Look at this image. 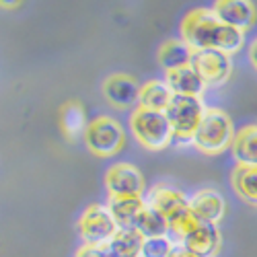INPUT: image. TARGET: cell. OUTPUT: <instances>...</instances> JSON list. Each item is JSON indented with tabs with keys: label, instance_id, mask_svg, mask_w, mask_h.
<instances>
[{
	"label": "cell",
	"instance_id": "obj_1",
	"mask_svg": "<svg viewBox=\"0 0 257 257\" xmlns=\"http://www.w3.org/2000/svg\"><path fill=\"white\" fill-rule=\"evenodd\" d=\"M181 41L194 50H220L224 54L239 52L245 44V33L224 25L214 15L212 9H196L189 11L181 21Z\"/></svg>",
	"mask_w": 257,
	"mask_h": 257
},
{
	"label": "cell",
	"instance_id": "obj_2",
	"mask_svg": "<svg viewBox=\"0 0 257 257\" xmlns=\"http://www.w3.org/2000/svg\"><path fill=\"white\" fill-rule=\"evenodd\" d=\"M234 134L237 132H234L232 119L226 111L218 109V107H206L191 144L204 155H220L226 148H230Z\"/></svg>",
	"mask_w": 257,
	"mask_h": 257
},
{
	"label": "cell",
	"instance_id": "obj_3",
	"mask_svg": "<svg viewBox=\"0 0 257 257\" xmlns=\"http://www.w3.org/2000/svg\"><path fill=\"white\" fill-rule=\"evenodd\" d=\"M206 105L202 97H185V95H173L169 107L165 109V115L173 130V142L179 146L191 144L196 136V130L204 117Z\"/></svg>",
	"mask_w": 257,
	"mask_h": 257
},
{
	"label": "cell",
	"instance_id": "obj_4",
	"mask_svg": "<svg viewBox=\"0 0 257 257\" xmlns=\"http://www.w3.org/2000/svg\"><path fill=\"white\" fill-rule=\"evenodd\" d=\"M130 130L148 151H163L173 142V130L163 111L134 107V111L130 113Z\"/></svg>",
	"mask_w": 257,
	"mask_h": 257
},
{
	"label": "cell",
	"instance_id": "obj_5",
	"mask_svg": "<svg viewBox=\"0 0 257 257\" xmlns=\"http://www.w3.org/2000/svg\"><path fill=\"white\" fill-rule=\"evenodd\" d=\"M82 140L93 155L107 159L121 151V146L125 142V132L117 119L109 115H99L89 121Z\"/></svg>",
	"mask_w": 257,
	"mask_h": 257
},
{
	"label": "cell",
	"instance_id": "obj_6",
	"mask_svg": "<svg viewBox=\"0 0 257 257\" xmlns=\"http://www.w3.org/2000/svg\"><path fill=\"white\" fill-rule=\"evenodd\" d=\"M78 232L84 245H107L117 232V224L107 206L93 204L82 212L78 220Z\"/></svg>",
	"mask_w": 257,
	"mask_h": 257
},
{
	"label": "cell",
	"instance_id": "obj_7",
	"mask_svg": "<svg viewBox=\"0 0 257 257\" xmlns=\"http://www.w3.org/2000/svg\"><path fill=\"white\" fill-rule=\"evenodd\" d=\"M191 68L198 72L206 87L224 84L232 72V60L220 50H200L191 54Z\"/></svg>",
	"mask_w": 257,
	"mask_h": 257
},
{
	"label": "cell",
	"instance_id": "obj_8",
	"mask_svg": "<svg viewBox=\"0 0 257 257\" xmlns=\"http://www.w3.org/2000/svg\"><path fill=\"white\" fill-rule=\"evenodd\" d=\"M144 200H146V206L153 208L155 212H159L167 222L189 210V198L181 189H177L173 185H167V183L155 185L144 196Z\"/></svg>",
	"mask_w": 257,
	"mask_h": 257
},
{
	"label": "cell",
	"instance_id": "obj_9",
	"mask_svg": "<svg viewBox=\"0 0 257 257\" xmlns=\"http://www.w3.org/2000/svg\"><path fill=\"white\" fill-rule=\"evenodd\" d=\"M105 185L109 196H144L142 173L127 163L113 165L105 175Z\"/></svg>",
	"mask_w": 257,
	"mask_h": 257
},
{
	"label": "cell",
	"instance_id": "obj_10",
	"mask_svg": "<svg viewBox=\"0 0 257 257\" xmlns=\"http://www.w3.org/2000/svg\"><path fill=\"white\" fill-rule=\"evenodd\" d=\"M103 95L107 103L117 109H130L134 105L138 107L140 84L130 74H111L103 82Z\"/></svg>",
	"mask_w": 257,
	"mask_h": 257
},
{
	"label": "cell",
	"instance_id": "obj_11",
	"mask_svg": "<svg viewBox=\"0 0 257 257\" xmlns=\"http://www.w3.org/2000/svg\"><path fill=\"white\" fill-rule=\"evenodd\" d=\"M212 11L224 25L239 29L243 33L249 27H253L255 19H257L255 5L249 3V0H220V3L212 7Z\"/></svg>",
	"mask_w": 257,
	"mask_h": 257
},
{
	"label": "cell",
	"instance_id": "obj_12",
	"mask_svg": "<svg viewBox=\"0 0 257 257\" xmlns=\"http://www.w3.org/2000/svg\"><path fill=\"white\" fill-rule=\"evenodd\" d=\"M224 210V198L216 189H200L189 198V212L200 224H218Z\"/></svg>",
	"mask_w": 257,
	"mask_h": 257
},
{
	"label": "cell",
	"instance_id": "obj_13",
	"mask_svg": "<svg viewBox=\"0 0 257 257\" xmlns=\"http://www.w3.org/2000/svg\"><path fill=\"white\" fill-rule=\"evenodd\" d=\"M107 210L117 224V228H136L140 214L146 210L144 196H109Z\"/></svg>",
	"mask_w": 257,
	"mask_h": 257
},
{
	"label": "cell",
	"instance_id": "obj_14",
	"mask_svg": "<svg viewBox=\"0 0 257 257\" xmlns=\"http://www.w3.org/2000/svg\"><path fill=\"white\" fill-rule=\"evenodd\" d=\"M220 230L216 224H198V228L181 243L196 257H214L220 249Z\"/></svg>",
	"mask_w": 257,
	"mask_h": 257
},
{
	"label": "cell",
	"instance_id": "obj_15",
	"mask_svg": "<svg viewBox=\"0 0 257 257\" xmlns=\"http://www.w3.org/2000/svg\"><path fill=\"white\" fill-rule=\"evenodd\" d=\"M165 84L169 87V91L173 95H185V97H202V93L206 91V84L204 80L198 76V72L185 66L179 70H171L165 72Z\"/></svg>",
	"mask_w": 257,
	"mask_h": 257
},
{
	"label": "cell",
	"instance_id": "obj_16",
	"mask_svg": "<svg viewBox=\"0 0 257 257\" xmlns=\"http://www.w3.org/2000/svg\"><path fill=\"white\" fill-rule=\"evenodd\" d=\"M230 153L237 165L257 167V125H245L234 134Z\"/></svg>",
	"mask_w": 257,
	"mask_h": 257
},
{
	"label": "cell",
	"instance_id": "obj_17",
	"mask_svg": "<svg viewBox=\"0 0 257 257\" xmlns=\"http://www.w3.org/2000/svg\"><path fill=\"white\" fill-rule=\"evenodd\" d=\"M191 50L185 41L179 39H169L161 46L159 50V64L163 66L165 72H171V70H179V68H185L191 64Z\"/></svg>",
	"mask_w": 257,
	"mask_h": 257
},
{
	"label": "cell",
	"instance_id": "obj_18",
	"mask_svg": "<svg viewBox=\"0 0 257 257\" xmlns=\"http://www.w3.org/2000/svg\"><path fill=\"white\" fill-rule=\"evenodd\" d=\"M173 93L169 91V87L165 84V80H148L146 84L140 87V97H138V107L151 111H163L169 107Z\"/></svg>",
	"mask_w": 257,
	"mask_h": 257
},
{
	"label": "cell",
	"instance_id": "obj_19",
	"mask_svg": "<svg viewBox=\"0 0 257 257\" xmlns=\"http://www.w3.org/2000/svg\"><path fill=\"white\" fill-rule=\"evenodd\" d=\"M144 237L136 228H117L113 239L107 243L111 257H140Z\"/></svg>",
	"mask_w": 257,
	"mask_h": 257
},
{
	"label": "cell",
	"instance_id": "obj_20",
	"mask_svg": "<svg viewBox=\"0 0 257 257\" xmlns=\"http://www.w3.org/2000/svg\"><path fill=\"white\" fill-rule=\"evenodd\" d=\"M232 187L247 204L257 206V167H234Z\"/></svg>",
	"mask_w": 257,
	"mask_h": 257
},
{
	"label": "cell",
	"instance_id": "obj_21",
	"mask_svg": "<svg viewBox=\"0 0 257 257\" xmlns=\"http://www.w3.org/2000/svg\"><path fill=\"white\" fill-rule=\"evenodd\" d=\"M87 117H84V107L76 101H68L62 107V127L64 134L70 140H78L80 136H84L87 130Z\"/></svg>",
	"mask_w": 257,
	"mask_h": 257
},
{
	"label": "cell",
	"instance_id": "obj_22",
	"mask_svg": "<svg viewBox=\"0 0 257 257\" xmlns=\"http://www.w3.org/2000/svg\"><path fill=\"white\" fill-rule=\"evenodd\" d=\"M136 230L142 234L144 239H157V237H167L169 234V222L161 216L159 212L153 208H148L140 214V218L136 222Z\"/></svg>",
	"mask_w": 257,
	"mask_h": 257
},
{
	"label": "cell",
	"instance_id": "obj_23",
	"mask_svg": "<svg viewBox=\"0 0 257 257\" xmlns=\"http://www.w3.org/2000/svg\"><path fill=\"white\" fill-rule=\"evenodd\" d=\"M198 220L194 218V214H191L189 210L179 214V216H175L173 220H169V234L167 237L173 241L175 245H181L191 232H194L198 228Z\"/></svg>",
	"mask_w": 257,
	"mask_h": 257
},
{
	"label": "cell",
	"instance_id": "obj_24",
	"mask_svg": "<svg viewBox=\"0 0 257 257\" xmlns=\"http://www.w3.org/2000/svg\"><path fill=\"white\" fill-rule=\"evenodd\" d=\"M175 243L169 237H157V239H144L140 257H169L173 251Z\"/></svg>",
	"mask_w": 257,
	"mask_h": 257
},
{
	"label": "cell",
	"instance_id": "obj_25",
	"mask_svg": "<svg viewBox=\"0 0 257 257\" xmlns=\"http://www.w3.org/2000/svg\"><path fill=\"white\" fill-rule=\"evenodd\" d=\"M74 257H111L107 245H82Z\"/></svg>",
	"mask_w": 257,
	"mask_h": 257
},
{
	"label": "cell",
	"instance_id": "obj_26",
	"mask_svg": "<svg viewBox=\"0 0 257 257\" xmlns=\"http://www.w3.org/2000/svg\"><path fill=\"white\" fill-rule=\"evenodd\" d=\"M169 257H196L194 253H191V251H187L183 245H175L173 247V251H171V255Z\"/></svg>",
	"mask_w": 257,
	"mask_h": 257
},
{
	"label": "cell",
	"instance_id": "obj_27",
	"mask_svg": "<svg viewBox=\"0 0 257 257\" xmlns=\"http://www.w3.org/2000/svg\"><path fill=\"white\" fill-rule=\"evenodd\" d=\"M249 60H251V64H253V66L257 68V39L253 41V44H251V48H249Z\"/></svg>",
	"mask_w": 257,
	"mask_h": 257
},
{
	"label": "cell",
	"instance_id": "obj_28",
	"mask_svg": "<svg viewBox=\"0 0 257 257\" xmlns=\"http://www.w3.org/2000/svg\"><path fill=\"white\" fill-rule=\"evenodd\" d=\"M21 7V3H0V9H17Z\"/></svg>",
	"mask_w": 257,
	"mask_h": 257
}]
</instances>
